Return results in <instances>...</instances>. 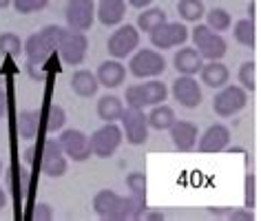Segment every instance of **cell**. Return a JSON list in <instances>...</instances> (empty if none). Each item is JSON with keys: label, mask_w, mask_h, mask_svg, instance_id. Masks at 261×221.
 I'll return each mask as SVG.
<instances>
[{"label": "cell", "mask_w": 261, "mask_h": 221, "mask_svg": "<svg viewBox=\"0 0 261 221\" xmlns=\"http://www.w3.org/2000/svg\"><path fill=\"white\" fill-rule=\"evenodd\" d=\"M124 110V102L117 95H102L97 100V118L102 122H117Z\"/></svg>", "instance_id": "obj_23"}, {"label": "cell", "mask_w": 261, "mask_h": 221, "mask_svg": "<svg viewBox=\"0 0 261 221\" xmlns=\"http://www.w3.org/2000/svg\"><path fill=\"white\" fill-rule=\"evenodd\" d=\"M230 144V128L226 124H211L199 135V142L195 146L199 153H221Z\"/></svg>", "instance_id": "obj_15"}, {"label": "cell", "mask_w": 261, "mask_h": 221, "mask_svg": "<svg viewBox=\"0 0 261 221\" xmlns=\"http://www.w3.org/2000/svg\"><path fill=\"white\" fill-rule=\"evenodd\" d=\"M230 219H246V221H252L254 214L246 208V210H232V212H230Z\"/></svg>", "instance_id": "obj_37"}, {"label": "cell", "mask_w": 261, "mask_h": 221, "mask_svg": "<svg viewBox=\"0 0 261 221\" xmlns=\"http://www.w3.org/2000/svg\"><path fill=\"white\" fill-rule=\"evenodd\" d=\"M120 122H122V135L124 140L128 142L130 146H142L146 144L148 140V120H146V113L144 108H133V106H126L120 115Z\"/></svg>", "instance_id": "obj_7"}, {"label": "cell", "mask_w": 261, "mask_h": 221, "mask_svg": "<svg viewBox=\"0 0 261 221\" xmlns=\"http://www.w3.org/2000/svg\"><path fill=\"white\" fill-rule=\"evenodd\" d=\"M40 120H42L47 133H60L64 124H67V110H64L60 104H49V106L44 108V113H40Z\"/></svg>", "instance_id": "obj_24"}, {"label": "cell", "mask_w": 261, "mask_h": 221, "mask_svg": "<svg viewBox=\"0 0 261 221\" xmlns=\"http://www.w3.org/2000/svg\"><path fill=\"white\" fill-rule=\"evenodd\" d=\"M126 188L130 195H138V197H146V175L140 171H133L126 175Z\"/></svg>", "instance_id": "obj_33"}, {"label": "cell", "mask_w": 261, "mask_h": 221, "mask_svg": "<svg viewBox=\"0 0 261 221\" xmlns=\"http://www.w3.org/2000/svg\"><path fill=\"white\" fill-rule=\"evenodd\" d=\"M87 51H89V40L82 31H71V29L62 31L60 42H58V53H60L64 64L80 67L84 58H87Z\"/></svg>", "instance_id": "obj_9"}, {"label": "cell", "mask_w": 261, "mask_h": 221, "mask_svg": "<svg viewBox=\"0 0 261 221\" xmlns=\"http://www.w3.org/2000/svg\"><path fill=\"white\" fill-rule=\"evenodd\" d=\"M5 106H7V97H5V91L0 89V118L5 115Z\"/></svg>", "instance_id": "obj_39"}, {"label": "cell", "mask_w": 261, "mask_h": 221, "mask_svg": "<svg viewBox=\"0 0 261 221\" xmlns=\"http://www.w3.org/2000/svg\"><path fill=\"white\" fill-rule=\"evenodd\" d=\"M11 5H14L18 14L29 16V14H36V11H42L49 5V0H11Z\"/></svg>", "instance_id": "obj_34"}, {"label": "cell", "mask_w": 261, "mask_h": 221, "mask_svg": "<svg viewBox=\"0 0 261 221\" xmlns=\"http://www.w3.org/2000/svg\"><path fill=\"white\" fill-rule=\"evenodd\" d=\"M166 60L158 49H135L128 60V73L138 80H151L164 73Z\"/></svg>", "instance_id": "obj_3"}, {"label": "cell", "mask_w": 261, "mask_h": 221, "mask_svg": "<svg viewBox=\"0 0 261 221\" xmlns=\"http://www.w3.org/2000/svg\"><path fill=\"white\" fill-rule=\"evenodd\" d=\"M93 210L100 219L107 221H126V219H140L146 214V197L138 195H117L115 190H97L93 197Z\"/></svg>", "instance_id": "obj_1"}, {"label": "cell", "mask_w": 261, "mask_h": 221, "mask_svg": "<svg viewBox=\"0 0 261 221\" xmlns=\"http://www.w3.org/2000/svg\"><path fill=\"white\" fill-rule=\"evenodd\" d=\"M246 208H254V175H246Z\"/></svg>", "instance_id": "obj_35"}, {"label": "cell", "mask_w": 261, "mask_h": 221, "mask_svg": "<svg viewBox=\"0 0 261 221\" xmlns=\"http://www.w3.org/2000/svg\"><path fill=\"white\" fill-rule=\"evenodd\" d=\"M97 82L100 87H107V89H117L120 84H124L126 80V67L120 62V60H104L100 67H97Z\"/></svg>", "instance_id": "obj_18"}, {"label": "cell", "mask_w": 261, "mask_h": 221, "mask_svg": "<svg viewBox=\"0 0 261 221\" xmlns=\"http://www.w3.org/2000/svg\"><path fill=\"white\" fill-rule=\"evenodd\" d=\"M62 31H64L62 27L49 24V27L40 29L38 34L29 36L27 42L22 44V53L27 56V64H34V67H42V64L47 62L49 58L58 51V42H60Z\"/></svg>", "instance_id": "obj_2"}, {"label": "cell", "mask_w": 261, "mask_h": 221, "mask_svg": "<svg viewBox=\"0 0 261 221\" xmlns=\"http://www.w3.org/2000/svg\"><path fill=\"white\" fill-rule=\"evenodd\" d=\"M168 133H171L173 146L177 148L179 153L193 151L195 144H197V137H199L197 124H193V122H188V120H175V124L168 128Z\"/></svg>", "instance_id": "obj_16"}, {"label": "cell", "mask_w": 261, "mask_h": 221, "mask_svg": "<svg viewBox=\"0 0 261 221\" xmlns=\"http://www.w3.org/2000/svg\"><path fill=\"white\" fill-rule=\"evenodd\" d=\"M91 142V153L100 159H109L113 157L115 151L122 146L124 135L122 128L117 126V122H104V126H100L97 131L89 137Z\"/></svg>", "instance_id": "obj_6"}, {"label": "cell", "mask_w": 261, "mask_h": 221, "mask_svg": "<svg viewBox=\"0 0 261 221\" xmlns=\"http://www.w3.org/2000/svg\"><path fill=\"white\" fill-rule=\"evenodd\" d=\"M5 206H7V192H5L3 188H0V210H3Z\"/></svg>", "instance_id": "obj_41"}, {"label": "cell", "mask_w": 261, "mask_h": 221, "mask_svg": "<svg viewBox=\"0 0 261 221\" xmlns=\"http://www.w3.org/2000/svg\"><path fill=\"white\" fill-rule=\"evenodd\" d=\"M142 87V97H144V106H155V104H162V102H166V97H168V89H166V84L164 82H160V80H155V77H151L148 82L144 84H140Z\"/></svg>", "instance_id": "obj_26"}, {"label": "cell", "mask_w": 261, "mask_h": 221, "mask_svg": "<svg viewBox=\"0 0 261 221\" xmlns=\"http://www.w3.org/2000/svg\"><path fill=\"white\" fill-rule=\"evenodd\" d=\"M40 126L42 120L38 110H22L20 118H18V133H20L22 140H34L40 131Z\"/></svg>", "instance_id": "obj_28"}, {"label": "cell", "mask_w": 261, "mask_h": 221, "mask_svg": "<svg viewBox=\"0 0 261 221\" xmlns=\"http://www.w3.org/2000/svg\"><path fill=\"white\" fill-rule=\"evenodd\" d=\"M173 64L179 75H197L201 64H204V58L199 56V51L195 47H184L175 53Z\"/></svg>", "instance_id": "obj_20"}, {"label": "cell", "mask_w": 261, "mask_h": 221, "mask_svg": "<svg viewBox=\"0 0 261 221\" xmlns=\"http://www.w3.org/2000/svg\"><path fill=\"white\" fill-rule=\"evenodd\" d=\"M138 47H140V29L135 24H117V29L107 40V51L115 60L128 58Z\"/></svg>", "instance_id": "obj_8"}, {"label": "cell", "mask_w": 261, "mask_h": 221, "mask_svg": "<svg viewBox=\"0 0 261 221\" xmlns=\"http://www.w3.org/2000/svg\"><path fill=\"white\" fill-rule=\"evenodd\" d=\"M51 217H54V212H51L49 204H38L34 214H31V219H36V221H49Z\"/></svg>", "instance_id": "obj_36"}, {"label": "cell", "mask_w": 261, "mask_h": 221, "mask_svg": "<svg viewBox=\"0 0 261 221\" xmlns=\"http://www.w3.org/2000/svg\"><path fill=\"white\" fill-rule=\"evenodd\" d=\"M126 3L133 9H146V7H151V5H153V0H126Z\"/></svg>", "instance_id": "obj_38"}, {"label": "cell", "mask_w": 261, "mask_h": 221, "mask_svg": "<svg viewBox=\"0 0 261 221\" xmlns=\"http://www.w3.org/2000/svg\"><path fill=\"white\" fill-rule=\"evenodd\" d=\"M64 18L71 31H89L95 22V3L93 0H67Z\"/></svg>", "instance_id": "obj_11"}, {"label": "cell", "mask_w": 261, "mask_h": 221, "mask_svg": "<svg viewBox=\"0 0 261 221\" xmlns=\"http://www.w3.org/2000/svg\"><path fill=\"white\" fill-rule=\"evenodd\" d=\"M58 144H60L62 153L67 155V159L77 161V164L91 159V155H93L91 153L89 135L82 133L80 128H67V131H62V135L58 137Z\"/></svg>", "instance_id": "obj_10"}, {"label": "cell", "mask_w": 261, "mask_h": 221, "mask_svg": "<svg viewBox=\"0 0 261 221\" xmlns=\"http://www.w3.org/2000/svg\"><path fill=\"white\" fill-rule=\"evenodd\" d=\"M168 20V16H166V11L164 9H160V7H146V9H142V14L138 16V27L140 31H146V34H151L153 29H158L160 24H164Z\"/></svg>", "instance_id": "obj_27"}, {"label": "cell", "mask_w": 261, "mask_h": 221, "mask_svg": "<svg viewBox=\"0 0 261 221\" xmlns=\"http://www.w3.org/2000/svg\"><path fill=\"white\" fill-rule=\"evenodd\" d=\"M0 175H3V161H0Z\"/></svg>", "instance_id": "obj_43"}, {"label": "cell", "mask_w": 261, "mask_h": 221, "mask_svg": "<svg viewBox=\"0 0 261 221\" xmlns=\"http://www.w3.org/2000/svg\"><path fill=\"white\" fill-rule=\"evenodd\" d=\"M248 104V91L239 84H224L217 95L213 97V110L219 118H232L239 110H244Z\"/></svg>", "instance_id": "obj_5"}, {"label": "cell", "mask_w": 261, "mask_h": 221, "mask_svg": "<svg viewBox=\"0 0 261 221\" xmlns=\"http://www.w3.org/2000/svg\"><path fill=\"white\" fill-rule=\"evenodd\" d=\"M173 97L179 106L184 108H197L201 100H204V93H201V84L195 80V75H179L177 80L173 82Z\"/></svg>", "instance_id": "obj_14"}, {"label": "cell", "mask_w": 261, "mask_h": 221, "mask_svg": "<svg viewBox=\"0 0 261 221\" xmlns=\"http://www.w3.org/2000/svg\"><path fill=\"white\" fill-rule=\"evenodd\" d=\"M232 38L234 42L241 44L246 49H254L257 44V31H254V20L250 18H244V20H237L232 27Z\"/></svg>", "instance_id": "obj_25"}, {"label": "cell", "mask_w": 261, "mask_h": 221, "mask_svg": "<svg viewBox=\"0 0 261 221\" xmlns=\"http://www.w3.org/2000/svg\"><path fill=\"white\" fill-rule=\"evenodd\" d=\"M177 14L184 22H199L206 14V5L204 0H179Z\"/></svg>", "instance_id": "obj_29"}, {"label": "cell", "mask_w": 261, "mask_h": 221, "mask_svg": "<svg viewBox=\"0 0 261 221\" xmlns=\"http://www.w3.org/2000/svg\"><path fill=\"white\" fill-rule=\"evenodd\" d=\"M24 161H27V164L31 166V161H34V148H27V151H24Z\"/></svg>", "instance_id": "obj_40"}, {"label": "cell", "mask_w": 261, "mask_h": 221, "mask_svg": "<svg viewBox=\"0 0 261 221\" xmlns=\"http://www.w3.org/2000/svg\"><path fill=\"white\" fill-rule=\"evenodd\" d=\"M148 36H151V44L155 49H158V51H166V49H175V47L186 44L188 29H186V24H181V22L166 20L164 24H160L158 29H153Z\"/></svg>", "instance_id": "obj_12"}, {"label": "cell", "mask_w": 261, "mask_h": 221, "mask_svg": "<svg viewBox=\"0 0 261 221\" xmlns=\"http://www.w3.org/2000/svg\"><path fill=\"white\" fill-rule=\"evenodd\" d=\"M11 5V0H0V9H7Z\"/></svg>", "instance_id": "obj_42"}, {"label": "cell", "mask_w": 261, "mask_h": 221, "mask_svg": "<svg viewBox=\"0 0 261 221\" xmlns=\"http://www.w3.org/2000/svg\"><path fill=\"white\" fill-rule=\"evenodd\" d=\"M95 18L104 27H117L126 18V0H100L95 7Z\"/></svg>", "instance_id": "obj_17"}, {"label": "cell", "mask_w": 261, "mask_h": 221, "mask_svg": "<svg viewBox=\"0 0 261 221\" xmlns=\"http://www.w3.org/2000/svg\"><path fill=\"white\" fill-rule=\"evenodd\" d=\"M71 89L80 97H93L97 93V89H100V82H97L95 73H91L87 69H77L73 77H71Z\"/></svg>", "instance_id": "obj_21"}, {"label": "cell", "mask_w": 261, "mask_h": 221, "mask_svg": "<svg viewBox=\"0 0 261 221\" xmlns=\"http://www.w3.org/2000/svg\"><path fill=\"white\" fill-rule=\"evenodd\" d=\"M188 38H193L195 49L199 51V56L204 60H221L228 53V44L224 40V36L213 31L208 24L195 22V29L188 34Z\"/></svg>", "instance_id": "obj_4"}, {"label": "cell", "mask_w": 261, "mask_h": 221, "mask_svg": "<svg viewBox=\"0 0 261 221\" xmlns=\"http://www.w3.org/2000/svg\"><path fill=\"white\" fill-rule=\"evenodd\" d=\"M22 40L20 36L14 31H5L0 34V56H9V58H20L22 53Z\"/></svg>", "instance_id": "obj_31"}, {"label": "cell", "mask_w": 261, "mask_h": 221, "mask_svg": "<svg viewBox=\"0 0 261 221\" xmlns=\"http://www.w3.org/2000/svg\"><path fill=\"white\" fill-rule=\"evenodd\" d=\"M204 16H206V24L213 31H217V34H221V31H228L232 27V16L228 14L224 7H213V9H208Z\"/></svg>", "instance_id": "obj_30"}, {"label": "cell", "mask_w": 261, "mask_h": 221, "mask_svg": "<svg viewBox=\"0 0 261 221\" xmlns=\"http://www.w3.org/2000/svg\"><path fill=\"white\" fill-rule=\"evenodd\" d=\"M199 77L206 87L221 89L224 84H228V80H230V69H228L221 60H206L199 69Z\"/></svg>", "instance_id": "obj_19"}, {"label": "cell", "mask_w": 261, "mask_h": 221, "mask_svg": "<svg viewBox=\"0 0 261 221\" xmlns=\"http://www.w3.org/2000/svg\"><path fill=\"white\" fill-rule=\"evenodd\" d=\"M237 80H239L241 89H246L248 93H252V91L257 89V64L252 60H246L237 71Z\"/></svg>", "instance_id": "obj_32"}, {"label": "cell", "mask_w": 261, "mask_h": 221, "mask_svg": "<svg viewBox=\"0 0 261 221\" xmlns=\"http://www.w3.org/2000/svg\"><path fill=\"white\" fill-rule=\"evenodd\" d=\"M153 110L146 115L148 120V128H155V131H168L175 120H177V115H175V110L168 106V104H155V106H151Z\"/></svg>", "instance_id": "obj_22"}, {"label": "cell", "mask_w": 261, "mask_h": 221, "mask_svg": "<svg viewBox=\"0 0 261 221\" xmlns=\"http://www.w3.org/2000/svg\"><path fill=\"white\" fill-rule=\"evenodd\" d=\"M40 168H42V173L47 175V177H54V179L64 177V173H67V168H69V159H67V155L62 153L58 140H47L44 142Z\"/></svg>", "instance_id": "obj_13"}]
</instances>
